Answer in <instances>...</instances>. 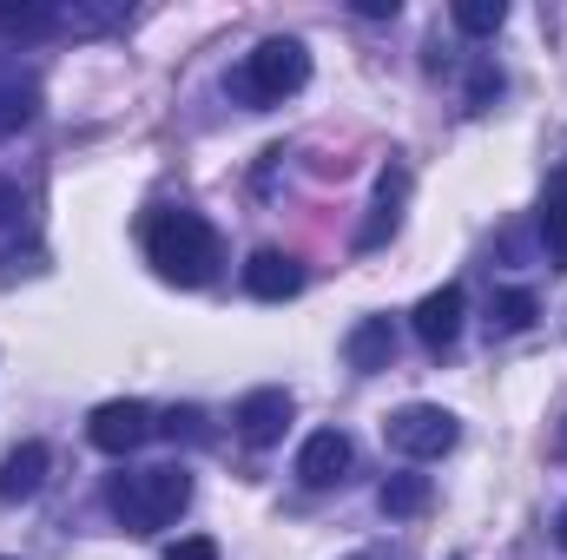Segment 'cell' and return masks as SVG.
<instances>
[{"instance_id":"obj_22","label":"cell","mask_w":567,"mask_h":560,"mask_svg":"<svg viewBox=\"0 0 567 560\" xmlns=\"http://www.w3.org/2000/svg\"><path fill=\"white\" fill-rule=\"evenodd\" d=\"M13 218H20V185L0 178V225H13Z\"/></svg>"},{"instance_id":"obj_16","label":"cell","mask_w":567,"mask_h":560,"mask_svg":"<svg viewBox=\"0 0 567 560\" xmlns=\"http://www.w3.org/2000/svg\"><path fill=\"white\" fill-rule=\"evenodd\" d=\"M542 245H548V258L567 271V172L548 185V198H542Z\"/></svg>"},{"instance_id":"obj_12","label":"cell","mask_w":567,"mask_h":560,"mask_svg":"<svg viewBox=\"0 0 567 560\" xmlns=\"http://www.w3.org/2000/svg\"><path fill=\"white\" fill-rule=\"evenodd\" d=\"M47 468H53L47 442H20V448H13V455L0 462V501H27V495H40Z\"/></svg>"},{"instance_id":"obj_3","label":"cell","mask_w":567,"mask_h":560,"mask_svg":"<svg viewBox=\"0 0 567 560\" xmlns=\"http://www.w3.org/2000/svg\"><path fill=\"white\" fill-rule=\"evenodd\" d=\"M303 80H310V46L303 40H258L251 53H245V66L231 73V100H245V106H284L290 93H303Z\"/></svg>"},{"instance_id":"obj_10","label":"cell","mask_w":567,"mask_h":560,"mask_svg":"<svg viewBox=\"0 0 567 560\" xmlns=\"http://www.w3.org/2000/svg\"><path fill=\"white\" fill-rule=\"evenodd\" d=\"M343 356H350L357 376H383V370L396 363V323H390V317H363V323L343 336Z\"/></svg>"},{"instance_id":"obj_6","label":"cell","mask_w":567,"mask_h":560,"mask_svg":"<svg viewBox=\"0 0 567 560\" xmlns=\"http://www.w3.org/2000/svg\"><path fill=\"white\" fill-rule=\"evenodd\" d=\"M350 462H357L350 435H343V428H317V435L297 448V481H303V488H337V481L350 475Z\"/></svg>"},{"instance_id":"obj_11","label":"cell","mask_w":567,"mask_h":560,"mask_svg":"<svg viewBox=\"0 0 567 560\" xmlns=\"http://www.w3.org/2000/svg\"><path fill=\"white\" fill-rule=\"evenodd\" d=\"M245 290H251L258 303H284V297L303 290V265L284 258V251H258V258L245 265Z\"/></svg>"},{"instance_id":"obj_5","label":"cell","mask_w":567,"mask_h":560,"mask_svg":"<svg viewBox=\"0 0 567 560\" xmlns=\"http://www.w3.org/2000/svg\"><path fill=\"white\" fill-rule=\"evenodd\" d=\"M158 435V416L145 409L140 396H120V403H100L93 416H86V442L100 448V455H133L140 442Z\"/></svg>"},{"instance_id":"obj_8","label":"cell","mask_w":567,"mask_h":560,"mask_svg":"<svg viewBox=\"0 0 567 560\" xmlns=\"http://www.w3.org/2000/svg\"><path fill=\"white\" fill-rule=\"evenodd\" d=\"M290 416H297L290 390H251V396L231 409V422H238V442H251V448H271L284 428H290Z\"/></svg>"},{"instance_id":"obj_1","label":"cell","mask_w":567,"mask_h":560,"mask_svg":"<svg viewBox=\"0 0 567 560\" xmlns=\"http://www.w3.org/2000/svg\"><path fill=\"white\" fill-rule=\"evenodd\" d=\"M145 258H152V271L165 283L198 290V283L218 278L225 245H218V231L198 211H158V218H145Z\"/></svg>"},{"instance_id":"obj_24","label":"cell","mask_w":567,"mask_h":560,"mask_svg":"<svg viewBox=\"0 0 567 560\" xmlns=\"http://www.w3.org/2000/svg\"><path fill=\"white\" fill-rule=\"evenodd\" d=\"M555 541H561V548H567V508H561V515H555Z\"/></svg>"},{"instance_id":"obj_4","label":"cell","mask_w":567,"mask_h":560,"mask_svg":"<svg viewBox=\"0 0 567 560\" xmlns=\"http://www.w3.org/2000/svg\"><path fill=\"white\" fill-rule=\"evenodd\" d=\"M383 435H390L396 455L435 462V455H449V448L462 442V422L449 416V409H435V403H410V409H396V416L383 422Z\"/></svg>"},{"instance_id":"obj_17","label":"cell","mask_w":567,"mask_h":560,"mask_svg":"<svg viewBox=\"0 0 567 560\" xmlns=\"http://www.w3.org/2000/svg\"><path fill=\"white\" fill-rule=\"evenodd\" d=\"M502 20H508V7H502V0H455V27H462V33H475V40H482V33H495Z\"/></svg>"},{"instance_id":"obj_14","label":"cell","mask_w":567,"mask_h":560,"mask_svg":"<svg viewBox=\"0 0 567 560\" xmlns=\"http://www.w3.org/2000/svg\"><path fill=\"white\" fill-rule=\"evenodd\" d=\"M66 20H60V7H47V0H27V7H0V40H47V33H60Z\"/></svg>"},{"instance_id":"obj_2","label":"cell","mask_w":567,"mask_h":560,"mask_svg":"<svg viewBox=\"0 0 567 560\" xmlns=\"http://www.w3.org/2000/svg\"><path fill=\"white\" fill-rule=\"evenodd\" d=\"M192 501V475L185 468H126L106 481V508L120 515L126 535H158L185 515Z\"/></svg>"},{"instance_id":"obj_15","label":"cell","mask_w":567,"mask_h":560,"mask_svg":"<svg viewBox=\"0 0 567 560\" xmlns=\"http://www.w3.org/2000/svg\"><path fill=\"white\" fill-rule=\"evenodd\" d=\"M377 508H383V515H396V521L423 515V508H429V475H390V481L377 488Z\"/></svg>"},{"instance_id":"obj_19","label":"cell","mask_w":567,"mask_h":560,"mask_svg":"<svg viewBox=\"0 0 567 560\" xmlns=\"http://www.w3.org/2000/svg\"><path fill=\"white\" fill-rule=\"evenodd\" d=\"M158 435H165V442H205L212 428H205V409L178 403V409H165V416H158Z\"/></svg>"},{"instance_id":"obj_20","label":"cell","mask_w":567,"mask_h":560,"mask_svg":"<svg viewBox=\"0 0 567 560\" xmlns=\"http://www.w3.org/2000/svg\"><path fill=\"white\" fill-rule=\"evenodd\" d=\"M495 93H502V73H495V66H475V80H468V106L482 113V106H488Z\"/></svg>"},{"instance_id":"obj_7","label":"cell","mask_w":567,"mask_h":560,"mask_svg":"<svg viewBox=\"0 0 567 560\" xmlns=\"http://www.w3.org/2000/svg\"><path fill=\"white\" fill-rule=\"evenodd\" d=\"M462 310H468V297H462V283H442V290H429L423 303L410 310V323H416V336H423V350H455V336H462Z\"/></svg>"},{"instance_id":"obj_23","label":"cell","mask_w":567,"mask_h":560,"mask_svg":"<svg viewBox=\"0 0 567 560\" xmlns=\"http://www.w3.org/2000/svg\"><path fill=\"white\" fill-rule=\"evenodd\" d=\"M363 20H396V0H350Z\"/></svg>"},{"instance_id":"obj_18","label":"cell","mask_w":567,"mask_h":560,"mask_svg":"<svg viewBox=\"0 0 567 560\" xmlns=\"http://www.w3.org/2000/svg\"><path fill=\"white\" fill-rule=\"evenodd\" d=\"M535 317H542L535 290H502V297H495V330H528Z\"/></svg>"},{"instance_id":"obj_13","label":"cell","mask_w":567,"mask_h":560,"mask_svg":"<svg viewBox=\"0 0 567 560\" xmlns=\"http://www.w3.org/2000/svg\"><path fill=\"white\" fill-rule=\"evenodd\" d=\"M33 113H40V86H33V73L0 66V139H13Z\"/></svg>"},{"instance_id":"obj_21","label":"cell","mask_w":567,"mask_h":560,"mask_svg":"<svg viewBox=\"0 0 567 560\" xmlns=\"http://www.w3.org/2000/svg\"><path fill=\"white\" fill-rule=\"evenodd\" d=\"M165 560H218V541H205V535H185V541H172Z\"/></svg>"},{"instance_id":"obj_9","label":"cell","mask_w":567,"mask_h":560,"mask_svg":"<svg viewBox=\"0 0 567 560\" xmlns=\"http://www.w3.org/2000/svg\"><path fill=\"white\" fill-rule=\"evenodd\" d=\"M403 198H410V172H403V165H383L377 198H370V218H363V231H357V251H377V245L396 238V225H403Z\"/></svg>"}]
</instances>
